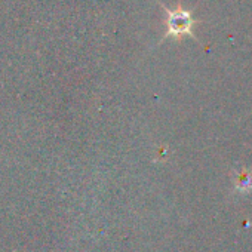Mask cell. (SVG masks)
Here are the masks:
<instances>
[{
  "label": "cell",
  "mask_w": 252,
  "mask_h": 252,
  "mask_svg": "<svg viewBox=\"0 0 252 252\" xmlns=\"http://www.w3.org/2000/svg\"><path fill=\"white\" fill-rule=\"evenodd\" d=\"M165 8V6H163ZM166 11V34L165 37H180V36H193L191 33V27L194 24L191 14L184 11L183 8H177L175 11H169L168 8H165Z\"/></svg>",
  "instance_id": "obj_1"
}]
</instances>
